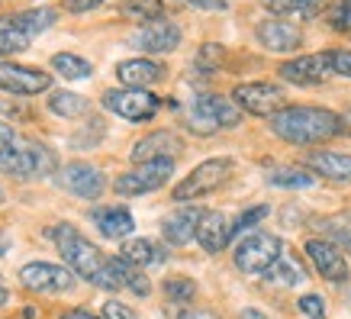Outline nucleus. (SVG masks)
<instances>
[{"mask_svg": "<svg viewBox=\"0 0 351 319\" xmlns=\"http://www.w3.org/2000/svg\"><path fill=\"white\" fill-rule=\"evenodd\" d=\"M0 203H3V187H0Z\"/></svg>", "mask_w": 351, "mask_h": 319, "instance_id": "49530a36", "label": "nucleus"}, {"mask_svg": "<svg viewBox=\"0 0 351 319\" xmlns=\"http://www.w3.org/2000/svg\"><path fill=\"white\" fill-rule=\"evenodd\" d=\"M94 7H100V0H64V10L68 13H87Z\"/></svg>", "mask_w": 351, "mask_h": 319, "instance_id": "58836bf2", "label": "nucleus"}, {"mask_svg": "<svg viewBox=\"0 0 351 319\" xmlns=\"http://www.w3.org/2000/svg\"><path fill=\"white\" fill-rule=\"evenodd\" d=\"M271 129L290 145H316L345 132V119L322 106H284L271 117Z\"/></svg>", "mask_w": 351, "mask_h": 319, "instance_id": "f257e3e1", "label": "nucleus"}, {"mask_svg": "<svg viewBox=\"0 0 351 319\" xmlns=\"http://www.w3.org/2000/svg\"><path fill=\"white\" fill-rule=\"evenodd\" d=\"M129 45L138 49V52H149V55H165L174 52L181 45V26L171 20H155L145 23L142 29H136L129 36Z\"/></svg>", "mask_w": 351, "mask_h": 319, "instance_id": "ddd939ff", "label": "nucleus"}, {"mask_svg": "<svg viewBox=\"0 0 351 319\" xmlns=\"http://www.w3.org/2000/svg\"><path fill=\"white\" fill-rule=\"evenodd\" d=\"M13 142H16V132H13L7 123H0V152H7Z\"/></svg>", "mask_w": 351, "mask_h": 319, "instance_id": "ea45409f", "label": "nucleus"}, {"mask_svg": "<svg viewBox=\"0 0 351 319\" xmlns=\"http://www.w3.org/2000/svg\"><path fill=\"white\" fill-rule=\"evenodd\" d=\"M187 3H193V7H200V10H226V0H187Z\"/></svg>", "mask_w": 351, "mask_h": 319, "instance_id": "79ce46f5", "label": "nucleus"}, {"mask_svg": "<svg viewBox=\"0 0 351 319\" xmlns=\"http://www.w3.org/2000/svg\"><path fill=\"white\" fill-rule=\"evenodd\" d=\"M58 181H62L64 191L81 197V200H97V197L104 193V187H107L100 168L87 165V161H71V165H64L62 174H58Z\"/></svg>", "mask_w": 351, "mask_h": 319, "instance_id": "4468645a", "label": "nucleus"}, {"mask_svg": "<svg viewBox=\"0 0 351 319\" xmlns=\"http://www.w3.org/2000/svg\"><path fill=\"white\" fill-rule=\"evenodd\" d=\"M58 319H100V316H94V313H87V309H68V313H62Z\"/></svg>", "mask_w": 351, "mask_h": 319, "instance_id": "37998d69", "label": "nucleus"}, {"mask_svg": "<svg viewBox=\"0 0 351 319\" xmlns=\"http://www.w3.org/2000/svg\"><path fill=\"white\" fill-rule=\"evenodd\" d=\"M229 239H232V223L226 220L223 213H216V210L203 213L200 223H197V242H200L203 252L216 255V252H223L226 245H229Z\"/></svg>", "mask_w": 351, "mask_h": 319, "instance_id": "6ab92c4d", "label": "nucleus"}, {"mask_svg": "<svg viewBox=\"0 0 351 319\" xmlns=\"http://www.w3.org/2000/svg\"><path fill=\"white\" fill-rule=\"evenodd\" d=\"M49 235L55 239V248L62 252L64 265H68L71 274H81L87 284H94V287L119 290L113 274H110L107 258L100 255V248H97L90 239H84L71 223H58L55 229H49Z\"/></svg>", "mask_w": 351, "mask_h": 319, "instance_id": "f03ea898", "label": "nucleus"}, {"mask_svg": "<svg viewBox=\"0 0 351 319\" xmlns=\"http://www.w3.org/2000/svg\"><path fill=\"white\" fill-rule=\"evenodd\" d=\"M20 281L23 287L36 290V294H64V290L75 287V274L62 265H52V261H29V265H23Z\"/></svg>", "mask_w": 351, "mask_h": 319, "instance_id": "9b49d317", "label": "nucleus"}, {"mask_svg": "<svg viewBox=\"0 0 351 319\" xmlns=\"http://www.w3.org/2000/svg\"><path fill=\"white\" fill-rule=\"evenodd\" d=\"M104 319H138V316L129 307L117 303V300H107V303H104Z\"/></svg>", "mask_w": 351, "mask_h": 319, "instance_id": "e433bc0d", "label": "nucleus"}, {"mask_svg": "<svg viewBox=\"0 0 351 319\" xmlns=\"http://www.w3.org/2000/svg\"><path fill=\"white\" fill-rule=\"evenodd\" d=\"M107 265H110L113 281H117V287H129L136 297H149V294H152L149 277L142 274L136 265H129L126 258H107Z\"/></svg>", "mask_w": 351, "mask_h": 319, "instance_id": "b1692460", "label": "nucleus"}, {"mask_svg": "<svg viewBox=\"0 0 351 319\" xmlns=\"http://www.w3.org/2000/svg\"><path fill=\"white\" fill-rule=\"evenodd\" d=\"M49 110L62 119H75V117H84L90 110V104L81 94H75V91H55V94H49Z\"/></svg>", "mask_w": 351, "mask_h": 319, "instance_id": "a878e982", "label": "nucleus"}, {"mask_svg": "<svg viewBox=\"0 0 351 319\" xmlns=\"http://www.w3.org/2000/svg\"><path fill=\"white\" fill-rule=\"evenodd\" d=\"M7 300H10V290H7V284L0 281V307H7Z\"/></svg>", "mask_w": 351, "mask_h": 319, "instance_id": "a18cd8bd", "label": "nucleus"}, {"mask_svg": "<svg viewBox=\"0 0 351 319\" xmlns=\"http://www.w3.org/2000/svg\"><path fill=\"white\" fill-rule=\"evenodd\" d=\"M126 16L132 20H145V23H155L161 20V10H165V0H126Z\"/></svg>", "mask_w": 351, "mask_h": 319, "instance_id": "7c9ffc66", "label": "nucleus"}, {"mask_svg": "<svg viewBox=\"0 0 351 319\" xmlns=\"http://www.w3.org/2000/svg\"><path fill=\"white\" fill-rule=\"evenodd\" d=\"M306 165L322 178H332V181H351V155H341V152H313L306 158Z\"/></svg>", "mask_w": 351, "mask_h": 319, "instance_id": "5701e85b", "label": "nucleus"}, {"mask_svg": "<svg viewBox=\"0 0 351 319\" xmlns=\"http://www.w3.org/2000/svg\"><path fill=\"white\" fill-rule=\"evenodd\" d=\"M258 43L265 45L267 52H297L303 45V36L293 23H284V20H265L258 23Z\"/></svg>", "mask_w": 351, "mask_h": 319, "instance_id": "a211bd4d", "label": "nucleus"}, {"mask_svg": "<svg viewBox=\"0 0 351 319\" xmlns=\"http://www.w3.org/2000/svg\"><path fill=\"white\" fill-rule=\"evenodd\" d=\"M174 319H219V316L210 313V309H184V313H178Z\"/></svg>", "mask_w": 351, "mask_h": 319, "instance_id": "a19ab883", "label": "nucleus"}, {"mask_svg": "<svg viewBox=\"0 0 351 319\" xmlns=\"http://www.w3.org/2000/svg\"><path fill=\"white\" fill-rule=\"evenodd\" d=\"M265 277L271 281V284H280V287H297V284H303V265L300 261H293V258H277L274 265L265 271Z\"/></svg>", "mask_w": 351, "mask_h": 319, "instance_id": "bb28decb", "label": "nucleus"}, {"mask_svg": "<svg viewBox=\"0 0 351 319\" xmlns=\"http://www.w3.org/2000/svg\"><path fill=\"white\" fill-rule=\"evenodd\" d=\"M55 168H58V155L32 139H16L7 152H0V171H7L10 178H20V181L49 178Z\"/></svg>", "mask_w": 351, "mask_h": 319, "instance_id": "20e7f679", "label": "nucleus"}, {"mask_svg": "<svg viewBox=\"0 0 351 319\" xmlns=\"http://www.w3.org/2000/svg\"><path fill=\"white\" fill-rule=\"evenodd\" d=\"M232 168L235 161L232 158H210L203 161V165H197V168L184 178L178 187H174V200L178 203H187V200H197V197H206V193L219 191L229 178H232Z\"/></svg>", "mask_w": 351, "mask_h": 319, "instance_id": "423d86ee", "label": "nucleus"}, {"mask_svg": "<svg viewBox=\"0 0 351 319\" xmlns=\"http://www.w3.org/2000/svg\"><path fill=\"white\" fill-rule=\"evenodd\" d=\"M280 255H284V242L277 235L252 233L235 245V268L242 274H265Z\"/></svg>", "mask_w": 351, "mask_h": 319, "instance_id": "0eeeda50", "label": "nucleus"}, {"mask_svg": "<svg viewBox=\"0 0 351 319\" xmlns=\"http://www.w3.org/2000/svg\"><path fill=\"white\" fill-rule=\"evenodd\" d=\"M104 106H107L110 113H117V117L129 119V123H145L158 113V97L149 94V91H142V87H113L104 94Z\"/></svg>", "mask_w": 351, "mask_h": 319, "instance_id": "1a4fd4ad", "label": "nucleus"}, {"mask_svg": "<svg viewBox=\"0 0 351 319\" xmlns=\"http://www.w3.org/2000/svg\"><path fill=\"white\" fill-rule=\"evenodd\" d=\"M55 20H58V13L49 10V7H36V10L3 16L0 20V62H7L16 52H26L32 45V39L49 29Z\"/></svg>", "mask_w": 351, "mask_h": 319, "instance_id": "7ed1b4c3", "label": "nucleus"}, {"mask_svg": "<svg viewBox=\"0 0 351 319\" xmlns=\"http://www.w3.org/2000/svg\"><path fill=\"white\" fill-rule=\"evenodd\" d=\"M239 319H271V316H265L261 309H242V316Z\"/></svg>", "mask_w": 351, "mask_h": 319, "instance_id": "c03bdc74", "label": "nucleus"}, {"mask_svg": "<svg viewBox=\"0 0 351 319\" xmlns=\"http://www.w3.org/2000/svg\"><path fill=\"white\" fill-rule=\"evenodd\" d=\"M174 174V158H155V161H142L132 171L119 174L117 178V193L119 197H142L165 187L168 178Z\"/></svg>", "mask_w": 351, "mask_h": 319, "instance_id": "6e6552de", "label": "nucleus"}, {"mask_svg": "<svg viewBox=\"0 0 351 319\" xmlns=\"http://www.w3.org/2000/svg\"><path fill=\"white\" fill-rule=\"evenodd\" d=\"M117 78L123 81V87H145L155 84L165 78V68L152 58H129V62H119L117 64Z\"/></svg>", "mask_w": 351, "mask_h": 319, "instance_id": "412c9836", "label": "nucleus"}, {"mask_svg": "<svg viewBox=\"0 0 351 319\" xmlns=\"http://www.w3.org/2000/svg\"><path fill=\"white\" fill-rule=\"evenodd\" d=\"M52 68L64 78V81H87V78L94 75L90 62H87V58H77V55H71V52L52 55Z\"/></svg>", "mask_w": 351, "mask_h": 319, "instance_id": "cd10ccee", "label": "nucleus"}, {"mask_svg": "<svg viewBox=\"0 0 351 319\" xmlns=\"http://www.w3.org/2000/svg\"><path fill=\"white\" fill-rule=\"evenodd\" d=\"M242 123V113H239V106L232 100H226L219 94H200L193 100L191 106V117H187V126L193 132H216V129H232Z\"/></svg>", "mask_w": 351, "mask_h": 319, "instance_id": "39448f33", "label": "nucleus"}, {"mask_svg": "<svg viewBox=\"0 0 351 319\" xmlns=\"http://www.w3.org/2000/svg\"><path fill=\"white\" fill-rule=\"evenodd\" d=\"M306 255L313 261V268L319 271L326 281H345L348 277V261L339 252V245L329 242V239H309L306 242Z\"/></svg>", "mask_w": 351, "mask_h": 319, "instance_id": "dca6fc26", "label": "nucleus"}, {"mask_svg": "<svg viewBox=\"0 0 351 319\" xmlns=\"http://www.w3.org/2000/svg\"><path fill=\"white\" fill-rule=\"evenodd\" d=\"M49 87H52V75L49 71L26 68V64H16V62H0V91L16 97H32L49 91Z\"/></svg>", "mask_w": 351, "mask_h": 319, "instance_id": "f8f14e48", "label": "nucleus"}, {"mask_svg": "<svg viewBox=\"0 0 351 319\" xmlns=\"http://www.w3.org/2000/svg\"><path fill=\"white\" fill-rule=\"evenodd\" d=\"M329 62H332V75L351 78V52H345V49H332Z\"/></svg>", "mask_w": 351, "mask_h": 319, "instance_id": "f704fd0d", "label": "nucleus"}, {"mask_svg": "<svg viewBox=\"0 0 351 319\" xmlns=\"http://www.w3.org/2000/svg\"><path fill=\"white\" fill-rule=\"evenodd\" d=\"M267 181L274 187H287V191H303V187H313L316 184V174L309 171H300V168H277L267 174Z\"/></svg>", "mask_w": 351, "mask_h": 319, "instance_id": "c85d7f7f", "label": "nucleus"}, {"mask_svg": "<svg viewBox=\"0 0 351 319\" xmlns=\"http://www.w3.org/2000/svg\"><path fill=\"white\" fill-rule=\"evenodd\" d=\"M181 149H184V142L178 132L158 129V132H149L145 139H138L136 145H132V161L142 165V161H155V158H174Z\"/></svg>", "mask_w": 351, "mask_h": 319, "instance_id": "f3484780", "label": "nucleus"}, {"mask_svg": "<svg viewBox=\"0 0 351 319\" xmlns=\"http://www.w3.org/2000/svg\"><path fill=\"white\" fill-rule=\"evenodd\" d=\"M277 71H280V78L290 81V84H319V81L332 78V62H329V52L300 55L293 62H284Z\"/></svg>", "mask_w": 351, "mask_h": 319, "instance_id": "2eb2a0df", "label": "nucleus"}, {"mask_svg": "<svg viewBox=\"0 0 351 319\" xmlns=\"http://www.w3.org/2000/svg\"><path fill=\"white\" fill-rule=\"evenodd\" d=\"M123 258L136 268H152V265H161V261H165V248H158L152 239H129V242L123 245Z\"/></svg>", "mask_w": 351, "mask_h": 319, "instance_id": "393cba45", "label": "nucleus"}, {"mask_svg": "<svg viewBox=\"0 0 351 319\" xmlns=\"http://www.w3.org/2000/svg\"><path fill=\"white\" fill-rule=\"evenodd\" d=\"M232 104L255 117H274L277 110H284V91L267 81H248L232 91Z\"/></svg>", "mask_w": 351, "mask_h": 319, "instance_id": "9d476101", "label": "nucleus"}, {"mask_svg": "<svg viewBox=\"0 0 351 319\" xmlns=\"http://www.w3.org/2000/svg\"><path fill=\"white\" fill-rule=\"evenodd\" d=\"M94 223L100 229V235L107 239H126L136 229V220L126 206H104V210H94Z\"/></svg>", "mask_w": 351, "mask_h": 319, "instance_id": "4be33fe9", "label": "nucleus"}, {"mask_svg": "<svg viewBox=\"0 0 351 319\" xmlns=\"http://www.w3.org/2000/svg\"><path fill=\"white\" fill-rule=\"evenodd\" d=\"M332 26L341 32H351V0H345L339 10L332 13Z\"/></svg>", "mask_w": 351, "mask_h": 319, "instance_id": "4c0bfd02", "label": "nucleus"}, {"mask_svg": "<svg viewBox=\"0 0 351 319\" xmlns=\"http://www.w3.org/2000/svg\"><path fill=\"white\" fill-rule=\"evenodd\" d=\"M193 294H197V284L187 281V277H171V281H165V297H168L171 303H191Z\"/></svg>", "mask_w": 351, "mask_h": 319, "instance_id": "2f4dec72", "label": "nucleus"}, {"mask_svg": "<svg viewBox=\"0 0 351 319\" xmlns=\"http://www.w3.org/2000/svg\"><path fill=\"white\" fill-rule=\"evenodd\" d=\"M265 216H267V206H252V210H245L232 223V235H242V233H248V229H255Z\"/></svg>", "mask_w": 351, "mask_h": 319, "instance_id": "473e14b6", "label": "nucleus"}, {"mask_svg": "<svg viewBox=\"0 0 351 319\" xmlns=\"http://www.w3.org/2000/svg\"><path fill=\"white\" fill-rule=\"evenodd\" d=\"M322 229H326V233H329L339 245H345V248L351 252V223H341V220H326V226H322Z\"/></svg>", "mask_w": 351, "mask_h": 319, "instance_id": "72a5a7b5", "label": "nucleus"}, {"mask_svg": "<svg viewBox=\"0 0 351 319\" xmlns=\"http://www.w3.org/2000/svg\"><path fill=\"white\" fill-rule=\"evenodd\" d=\"M300 309H303L309 319H322V316H326V307H322V300L316 297V294H306V297H300Z\"/></svg>", "mask_w": 351, "mask_h": 319, "instance_id": "c9c22d12", "label": "nucleus"}, {"mask_svg": "<svg viewBox=\"0 0 351 319\" xmlns=\"http://www.w3.org/2000/svg\"><path fill=\"white\" fill-rule=\"evenodd\" d=\"M206 210L200 206H184V210L171 213L168 220L161 223V235H165V242L171 245H187L197 235V223H200V216Z\"/></svg>", "mask_w": 351, "mask_h": 319, "instance_id": "aec40b11", "label": "nucleus"}, {"mask_svg": "<svg viewBox=\"0 0 351 319\" xmlns=\"http://www.w3.org/2000/svg\"><path fill=\"white\" fill-rule=\"evenodd\" d=\"M261 7H267L277 16H287V13H297V16H313L319 10V0H261Z\"/></svg>", "mask_w": 351, "mask_h": 319, "instance_id": "c756f323", "label": "nucleus"}]
</instances>
